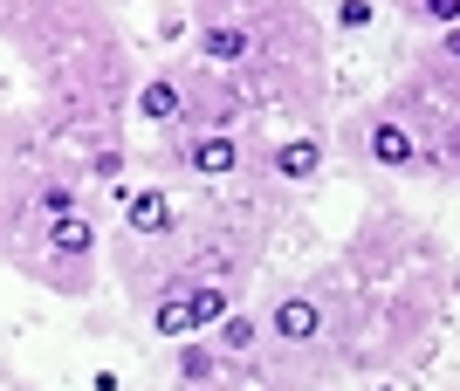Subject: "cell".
I'll return each instance as SVG.
<instances>
[{
    "label": "cell",
    "instance_id": "6",
    "mask_svg": "<svg viewBox=\"0 0 460 391\" xmlns=\"http://www.w3.org/2000/svg\"><path fill=\"white\" fill-rule=\"evenodd\" d=\"M137 172L172 186H234L261 172V131H172L137 144Z\"/></svg>",
    "mask_w": 460,
    "mask_h": 391
},
{
    "label": "cell",
    "instance_id": "3",
    "mask_svg": "<svg viewBox=\"0 0 460 391\" xmlns=\"http://www.w3.org/2000/svg\"><path fill=\"white\" fill-rule=\"evenodd\" d=\"M288 220V186L248 172L234 186H186V213L165 240H111V274L137 316L192 289H261L275 234Z\"/></svg>",
    "mask_w": 460,
    "mask_h": 391
},
{
    "label": "cell",
    "instance_id": "5",
    "mask_svg": "<svg viewBox=\"0 0 460 391\" xmlns=\"http://www.w3.org/2000/svg\"><path fill=\"white\" fill-rule=\"evenodd\" d=\"M330 137H337V158H344L350 172H365L371 186H412V178L433 186V152H426V137L412 131V117H405L385 90L365 97V103H350Z\"/></svg>",
    "mask_w": 460,
    "mask_h": 391
},
{
    "label": "cell",
    "instance_id": "4",
    "mask_svg": "<svg viewBox=\"0 0 460 391\" xmlns=\"http://www.w3.org/2000/svg\"><path fill=\"white\" fill-rule=\"evenodd\" d=\"M7 268L35 289L62 295V302H90L103 289V261H111V240H103V220L96 206L83 213H62V220H41L28 234H7Z\"/></svg>",
    "mask_w": 460,
    "mask_h": 391
},
{
    "label": "cell",
    "instance_id": "9",
    "mask_svg": "<svg viewBox=\"0 0 460 391\" xmlns=\"http://www.w3.org/2000/svg\"><path fill=\"white\" fill-rule=\"evenodd\" d=\"M0 391H35V385H28L21 371H7V378H0Z\"/></svg>",
    "mask_w": 460,
    "mask_h": 391
},
{
    "label": "cell",
    "instance_id": "2",
    "mask_svg": "<svg viewBox=\"0 0 460 391\" xmlns=\"http://www.w3.org/2000/svg\"><path fill=\"white\" fill-rule=\"evenodd\" d=\"M309 282L330 309V385H337V378L405 371L440 336L460 295V261L440 227L371 193L350 240L323 268H309Z\"/></svg>",
    "mask_w": 460,
    "mask_h": 391
},
{
    "label": "cell",
    "instance_id": "8",
    "mask_svg": "<svg viewBox=\"0 0 460 391\" xmlns=\"http://www.w3.org/2000/svg\"><path fill=\"white\" fill-rule=\"evenodd\" d=\"M385 21V0H330V28L337 35H371Z\"/></svg>",
    "mask_w": 460,
    "mask_h": 391
},
{
    "label": "cell",
    "instance_id": "7",
    "mask_svg": "<svg viewBox=\"0 0 460 391\" xmlns=\"http://www.w3.org/2000/svg\"><path fill=\"white\" fill-rule=\"evenodd\" d=\"M330 158H337L330 124H303V131H288V137H275V144H261V172L282 178L288 193H303V186H316V178L330 172Z\"/></svg>",
    "mask_w": 460,
    "mask_h": 391
},
{
    "label": "cell",
    "instance_id": "1",
    "mask_svg": "<svg viewBox=\"0 0 460 391\" xmlns=\"http://www.w3.org/2000/svg\"><path fill=\"white\" fill-rule=\"evenodd\" d=\"M0 35L28 69V97L7 103L28 137L83 186H124L137 152L124 144L137 103L131 41L111 0H0Z\"/></svg>",
    "mask_w": 460,
    "mask_h": 391
}]
</instances>
